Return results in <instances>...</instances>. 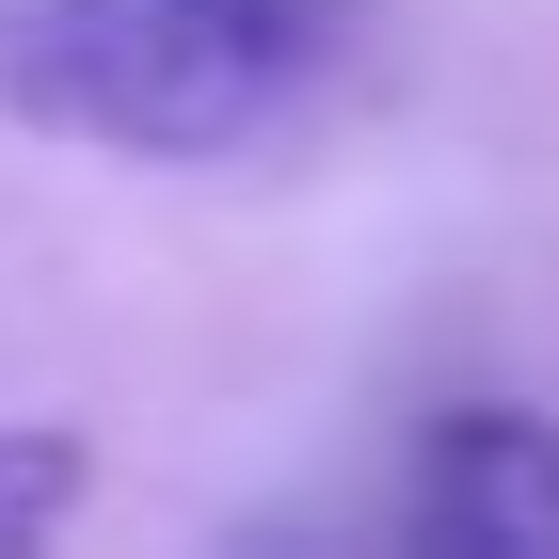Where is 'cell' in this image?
I'll list each match as a JSON object with an SVG mask.
<instances>
[{"label": "cell", "mask_w": 559, "mask_h": 559, "mask_svg": "<svg viewBox=\"0 0 559 559\" xmlns=\"http://www.w3.org/2000/svg\"><path fill=\"white\" fill-rule=\"evenodd\" d=\"M336 48H352V0H16L0 96L48 144L224 160V144L288 129Z\"/></svg>", "instance_id": "obj_1"}, {"label": "cell", "mask_w": 559, "mask_h": 559, "mask_svg": "<svg viewBox=\"0 0 559 559\" xmlns=\"http://www.w3.org/2000/svg\"><path fill=\"white\" fill-rule=\"evenodd\" d=\"M400 544H431V559H559V416H527V400L431 416L416 464H400Z\"/></svg>", "instance_id": "obj_2"}, {"label": "cell", "mask_w": 559, "mask_h": 559, "mask_svg": "<svg viewBox=\"0 0 559 559\" xmlns=\"http://www.w3.org/2000/svg\"><path fill=\"white\" fill-rule=\"evenodd\" d=\"M81 512V448L64 431H0V544H48Z\"/></svg>", "instance_id": "obj_3"}]
</instances>
